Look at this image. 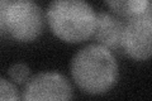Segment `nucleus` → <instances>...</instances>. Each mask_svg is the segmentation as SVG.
<instances>
[{
	"label": "nucleus",
	"mask_w": 152,
	"mask_h": 101,
	"mask_svg": "<svg viewBox=\"0 0 152 101\" xmlns=\"http://www.w3.org/2000/svg\"><path fill=\"white\" fill-rule=\"evenodd\" d=\"M124 22L121 18L107 12L96 14V22L93 36L95 37L98 44L107 48L112 52L122 48V34Z\"/></svg>",
	"instance_id": "nucleus-6"
},
{
	"label": "nucleus",
	"mask_w": 152,
	"mask_h": 101,
	"mask_svg": "<svg viewBox=\"0 0 152 101\" xmlns=\"http://www.w3.org/2000/svg\"><path fill=\"white\" fill-rule=\"evenodd\" d=\"M23 101H72V87L58 72H41L26 84Z\"/></svg>",
	"instance_id": "nucleus-4"
},
{
	"label": "nucleus",
	"mask_w": 152,
	"mask_h": 101,
	"mask_svg": "<svg viewBox=\"0 0 152 101\" xmlns=\"http://www.w3.org/2000/svg\"><path fill=\"white\" fill-rule=\"evenodd\" d=\"M0 101H20L18 89L13 82L0 77Z\"/></svg>",
	"instance_id": "nucleus-9"
},
{
	"label": "nucleus",
	"mask_w": 152,
	"mask_h": 101,
	"mask_svg": "<svg viewBox=\"0 0 152 101\" xmlns=\"http://www.w3.org/2000/svg\"><path fill=\"white\" fill-rule=\"evenodd\" d=\"M72 78L88 94H104L118 80V63L109 49L90 44L80 49L71 62Z\"/></svg>",
	"instance_id": "nucleus-1"
},
{
	"label": "nucleus",
	"mask_w": 152,
	"mask_h": 101,
	"mask_svg": "<svg viewBox=\"0 0 152 101\" xmlns=\"http://www.w3.org/2000/svg\"><path fill=\"white\" fill-rule=\"evenodd\" d=\"M45 15L41 7L29 0L8 1L5 9V29L20 42L34 41L43 31Z\"/></svg>",
	"instance_id": "nucleus-3"
},
{
	"label": "nucleus",
	"mask_w": 152,
	"mask_h": 101,
	"mask_svg": "<svg viewBox=\"0 0 152 101\" xmlns=\"http://www.w3.org/2000/svg\"><path fill=\"white\" fill-rule=\"evenodd\" d=\"M46 18L60 39L80 43L93 36L96 13L84 0H56L47 8Z\"/></svg>",
	"instance_id": "nucleus-2"
},
{
	"label": "nucleus",
	"mask_w": 152,
	"mask_h": 101,
	"mask_svg": "<svg viewBox=\"0 0 152 101\" xmlns=\"http://www.w3.org/2000/svg\"><path fill=\"white\" fill-rule=\"evenodd\" d=\"M151 9L141 15L127 19L122 34V48L134 60L143 61L151 56Z\"/></svg>",
	"instance_id": "nucleus-5"
},
{
	"label": "nucleus",
	"mask_w": 152,
	"mask_h": 101,
	"mask_svg": "<svg viewBox=\"0 0 152 101\" xmlns=\"http://www.w3.org/2000/svg\"><path fill=\"white\" fill-rule=\"evenodd\" d=\"M105 4L118 18L122 17L126 19L141 15L151 9V4L147 0H108Z\"/></svg>",
	"instance_id": "nucleus-7"
},
{
	"label": "nucleus",
	"mask_w": 152,
	"mask_h": 101,
	"mask_svg": "<svg viewBox=\"0 0 152 101\" xmlns=\"http://www.w3.org/2000/svg\"><path fill=\"white\" fill-rule=\"evenodd\" d=\"M8 75L14 82L17 84H27L28 80L31 78V68L26 63H14L10 66V68L8 71Z\"/></svg>",
	"instance_id": "nucleus-8"
},
{
	"label": "nucleus",
	"mask_w": 152,
	"mask_h": 101,
	"mask_svg": "<svg viewBox=\"0 0 152 101\" xmlns=\"http://www.w3.org/2000/svg\"><path fill=\"white\" fill-rule=\"evenodd\" d=\"M8 5L7 0H0V34L5 33V9Z\"/></svg>",
	"instance_id": "nucleus-10"
}]
</instances>
